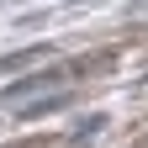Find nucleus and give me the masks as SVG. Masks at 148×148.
Instances as JSON below:
<instances>
[{"instance_id": "nucleus-1", "label": "nucleus", "mask_w": 148, "mask_h": 148, "mask_svg": "<svg viewBox=\"0 0 148 148\" xmlns=\"http://www.w3.org/2000/svg\"><path fill=\"white\" fill-rule=\"evenodd\" d=\"M37 53H42V48H21V53H5V58H0V74H11V69H21V64H32Z\"/></svg>"}, {"instance_id": "nucleus-2", "label": "nucleus", "mask_w": 148, "mask_h": 148, "mask_svg": "<svg viewBox=\"0 0 148 148\" xmlns=\"http://www.w3.org/2000/svg\"><path fill=\"white\" fill-rule=\"evenodd\" d=\"M58 106H64V95H53V101H37V106H27V111H21V116H27V122H37V116H48V111H58Z\"/></svg>"}]
</instances>
